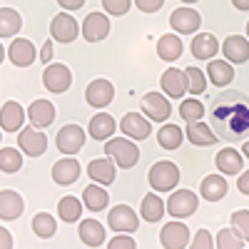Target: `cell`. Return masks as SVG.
<instances>
[{
    "label": "cell",
    "mask_w": 249,
    "mask_h": 249,
    "mask_svg": "<svg viewBox=\"0 0 249 249\" xmlns=\"http://www.w3.org/2000/svg\"><path fill=\"white\" fill-rule=\"evenodd\" d=\"M210 122L219 140L239 142L249 135V100L239 90H224L210 102Z\"/></svg>",
    "instance_id": "6da1fadb"
},
{
    "label": "cell",
    "mask_w": 249,
    "mask_h": 249,
    "mask_svg": "<svg viewBox=\"0 0 249 249\" xmlns=\"http://www.w3.org/2000/svg\"><path fill=\"white\" fill-rule=\"evenodd\" d=\"M179 167L175 162H170V160H160V162H155L152 167H150V172H147V182H150V187L155 192H172L175 187L179 184Z\"/></svg>",
    "instance_id": "7a4b0ae2"
},
{
    "label": "cell",
    "mask_w": 249,
    "mask_h": 249,
    "mask_svg": "<svg viewBox=\"0 0 249 249\" xmlns=\"http://www.w3.org/2000/svg\"><path fill=\"white\" fill-rule=\"evenodd\" d=\"M105 155H110L115 164L122 170H130L140 162V150L130 137H110L105 142Z\"/></svg>",
    "instance_id": "3957f363"
},
{
    "label": "cell",
    "mask_w": 249,
    "mask_h": 249,
    "mask_svg": "<svg viewBox=\"0 0 249 249\" xmlns=\"http://www.w3.org/2000/svg\"><path fill=\"white\" fill-rule=\"evenodd\" d=\"M43 85H45L48 92H55V95L68 92L70 85H72L70 68L62 65V62H48V68L43 70Z\"/></svg>",
    "instance_id": "277c9868"
},
{
    "label": "cell",
    "mask_w": 249,
    "mask_h": 249,
    "mask_svg": "<svg viewBox=\"0 0 249 249\" xmlns=\"http://www.w3.org/2000/svg\"><path fill=\"white\" fill-rule=\"evenodd\" d=\"M18 147L28 157H40L48 150V137L40 132V127H35V124L33 127H23L18 135Z\"/></svg>",
    "instance_id": "5b68a950"
},
{
    "label": "cell",
    "mask_w": 249,
    "mask_h": 249,
    "mask_svg": "<svg viewBox=\"0 0 249 249\" xmlns=\"http://www.w3.org/2000/svg\"><path fill=\"white\" fill-rule=\"evenodd\" d=\"M85 130L80 127V124H65V127H60L57 137H55V144L62 155H77L82 150V144H85Z\"/></svg>",
    "instance_id": "8992f818"
},
{
    "label": "cell",
    "mask_w": 249,
    "mask_h": 249,
    "mask_svg": "<svg viewBox=\"0 0 249 249\" xmlns=\"http://www.w3.org/2000/svg\"><path fill=\"white\" fill-rule=\"evenodd\" d=\"M197 204L199 202H197V195L192 190H177L167 199V212L175 219H184V217H190V214L197 212Z\"/></svg>",
    "instance_id": "52a82bcc"
},
{
    "label": "cell",
    "mask_w": 249,
    "mask_h": 249,
    "mask_svg": "<svg viewBox=\"0 0 249 249\" xmlns=\"http://www.w3.org/2000/svg\"><path fill=\"white\" fill-rule=\"evenodd\" d=\"M112 97H115V85L110 80H105V77L92 80L90 85L85 88V102L90 107H97V110L107 107L112 102Z\"/></svg>",
    "instance_id": "ba28073f"
},
{
    "label": "cell",
    "mask_w": 249,
    "mask_h": 249,
    "mask_svg": "<svg viewBox=\"0 0 249 249\" xmlns=\"http://www.w3.org/2000/svg\"><path fill=\"white\" fill-rule=\"evenodd\" d=\"M107 224H110L112 232H127L130 234V232L137 230L140 219H137V214L130 204H115L107 214Z\"/></svg>",
    "instance_id": "9c48e42d"
},
{
    "label": "cell",
    "mask_w": 249,
    "mask_h": 249,
    "mask_svg": "<svg viewBox=\"0 0 249 249\" xmlns=\"http://www.w3.org/2000/svg\"><path fill=\"white\" fill-rule=\"evenodd\" d=\"M170 25H172V30L179 33V35H192V33H197L199 25H202V15H199L197 10H192L190 5H184V8L172 10Z\"/></svg>",
    "instance_id": "30bf717a"
},
{
    "label": "cell",
    "mask_w": 249,
    "mask_h": 249,
    "mask_svg": "<svg viewBox=\"0 0 249 249\" xmlns=\"http://www.w3.org/2000/svg\"><path fill=\"white\" fill-rule=\"evenodd\" d=\"M160 244L164 249H184L190 244V230H187L184 222H167L160 232Z\"/></svg>",
    "instance_id": "8fae6325"
},
{
    "label": "cell",
    "mask_w": 249,
    "mask_h": 249,
    "mask_svg": "<svg viewBox=\"0 0 249 249\" xmlns=\"http://www.w3.org/2000/svg\"><path fill=\"white\" fill-rule=\"evenodd\" d=\"M110 35V18L105 13H90L82 20V37L88 43H100Z\"/></svg>",
    "instance_id": "7c38bea8"
},
{
    "label": "cell",
    "mask_w": 249,
    "mask_h": 249,
    "mask_svg": "<svg viewBox=\"0 0 249 249\" xmlns=\"http://www.w3.org/2000/svg\"><path fill=\"white\" fill-rule=\"evenodd\" d=\"M142 112L150 117V122H164L172 115L170 97H164L160 92H147L142 97Z\"/></svg>",
    "instance_id": "4fadbf2b"
},
{
    "label": "cell",
    "mask_w": 249,
    "mask_h": 249,
    "mask_svg": "<svg viewBox=\"0 0 249 249\" xmlns=\"http://www.w3.org/2000/svg\"><path fill=\"white\" fill-rule=\"evenodd\" d=\"M77 20L70 15V13H57L53 20H50V35L53 40H57V43H72V40L77 37Z\"/></svg>",
    "instance_id": "5bb4252c"
},
{
    "label": "cell",
    "mask_w": 249,
    "mask_h": 249,
    "mask_svg": "<svg viewBox=\"0 0 249 249\" xmlns=\"http://www.w3.org/2000/svg\"><path fill=\"white\" fill-rule=\"evenodd\" d=\"M37 50H35V45L30 43L28 37H15L13 43H10V48H8V57H10V62L15 68H30L33 62L37 60Z\"/></svg>",
    "instance_id": "9a60e30c"
},
{
    "label": "cell",
    "mask_w": 249,
    "mask_h": 249,
    "mask_svg": "<svg viewBox=\"0 0 249 249\" xmlns=\"http://www.w3.org/2000/svg\"><path fill=\"white\" fill-rule=\"evenodd\" d=\"M28 112L23 110V105L15 100H8L3 107H0V130L5 132H20L23 130V122H25Z\"/></svg>",
    "instance_id": "2e32d148"
},
{
    "label": "cell",
    "mask_w": 249,
    "mask_h": 249,
    "mask_svg": "<svg viewBox=\"0 0 249 249\" xmlns=\"http://www.w3.org/2000/svg\"><path fill=\"white\" fill-rule=\"evenodd\" d=\"M160 85H162L164 95H170V100H177V97L187 95V75H184V70L170 68V70L162 72Z\"/></svg>",
    "instance_id": "e0dca14e"
},
{
    "label": "cell",
    "mask_w": 249,
    "mask_h": 249,
    "mask_svg": "<svg viewBox=\"0 0 249 249\" xmlns=\"http://www.w3.org/2000/svg\"><path fill=\"white\" fill-rule=\"evenodd\" d=\"M120 130L122 135H130V140H144L150 137L152 127H150V117L137 115V112H127L120 122Z\"/></svg>",
    "instance_id": "ac0fdd59"
},
{
    "label": "cell",
    "mask_w": 249,
    "mask_h": 249,
    "mask_svg": "<svg viewBox=\"0 0 249 249\" xmlns=\"http://www.w3.org/2000/svg\"><path fill=\"white\" fill-rule=\"evenodd\" d=\"M28 120H30V124H35L40 130L50 127L55 122V105L50 100H33L28 107Z\"/></svg>",
    "instance_id": "d6986e66"
},
{
    "label": "cell",
    "mask_w": 249,
    "mask_h": 249,
    "mask_svg": "<svg viewBox=\"0 0 249 249\" xmlns=\"http://www.w3.org/2000/svg\"><path fill=\"white\" fill-rule=\"evenodd\" d=\"M222 55L230 62H247L249 60V40L242 35H227V40L222 43Z\"/></svg>",
    "instance_id": "ffe728a7"
},
{
    "label": "cell",
    "mask_w": 249,
    "mask_h": 249,
    "mask_svg": "<svg viewBox=\"0 0 249 249\" xmlns=\"http://www.w3.org/2000/svg\"><path fill=\"white\" fill-rule=\"evenodd\" d=\"M184 137L190 140L192 144H197V147H210V144H214V142L219 140L217 132H214L207 122H202V120H197V122H187Z\"/></svg>",
    "instance_id": "44dd1931"
},
{
    "label": "cell",
    "mask_w": 249,
    "mask_h": 249,
    "mask_svg": "<svg viewBox=\"0 0 249 249\" xmlns=\"http://www.w3.org/2000/svg\"><path fill=\"white\" fill-rule=\"evenodd\" d=\"M23 210H25V202L15 190L0 192V219L13 222V219H18L20 214H23Z\"/></svg>",
    "instance_id": "7402d4cb"
},
{
    "label": "cell",
    "mask_w": 249,
    "mask_h": 249,
    "mask_svg": "<svg viewBox=\"0 0 249 249\" xmlns=\"http://www.w3.org/2000/svg\"><path fill=\"white\" fill-rule=\"evenodd\" d=\"M53 182L55 184H72L80 177V162L75 157H65V160H57L53 164Z\"/></svg>",
    "instance_id": "603a6c76"
},
{
    "label": "cell",
    "mask_w": 249,
    "mask_h": 249,
    "mask_svg": "<svg viewBox=\"0 0 249 249\" xmlns=\"http://www.w3.org/2000/svg\"><path fill=\"white\" fill-rule=\"evenodd\" d=\"M88 175L92 182L97 184H112L115 182V160L112 157H100V160H92L88 164Z\"/></svg>",
    "instance_id": "cb8c5ba5"
},
{
    "label": "cell",
    "mask_w": 249,
    "mask_h": 249,
    "mask_svg": "<svg viewBox=\"0 0 249 249\" xmlns=\"http://www.w3.org/2000/svg\"><path fill=\"white\" fill-rule=\"evenodd\" d=\"M207 77H210L212 85L217 88H227L230 82L234 80V68L230 60H210V65H207Z\"/></svg>",
    "instance_id": "d4e9b609"
},
{
    "label": "cell",
    "mask_w": 249,
    "mask_h": 249,
    "mask_svg": "<svg viewBox=\"0 0 249 249\" xmlns=\"http://www.w3.org/2000/svg\"><path fill=\"white\" fill-rule=\"evenodd\" d=\"M190 48H192V55H195L197 60H207V62H210V60L219 53V43H217V37H214L212 33H199V35H195Z\"/></svg>",
    "instance_id": "484cf974"
},
{
    "label": "cell",
    "mask_w": 249,
    "mask_h": 249,
    "mask_svg": "<svg viewBox=\"0 0 249 249\" xmlns=\"http://www.w3.org/2000/svg\"><path fill=\"white\" fill-rule=\"evenodd\" d=\"M214 164H217V170H219L222 175H239L242 167H244V155H239V152L232 150V147H224V150L217 152Z\"/></svg>",
    "instance_id": "4316f807"
},
{
    "label": "cell",
    "mask_w": 249,
    "mask_h": 249,
    "mask_svg": "<svg viewBox=\"0 0 249 249\" xmlns=\"http://www.w3.org/2000/svg\"><path fill=\"white\" fill-rule=\"evenodd\" d=\"M77 234L82 239V244L88 247H102L105 244V227L97 219H82L77 227Z\"/></svg>",
    "instance_id": "83f0119b"
},
{
    "label": "cell",
    "mask_w": 249,
    "mask_h": 249,
    "mask_svg": "<svg viewBox=\"0 0 249 249\" xmlns=\"http://www.w3.org/2000/svg\"><path fill=\"white\" fill-rule=\"evenodd\" d=\"M227 190H230V184H227V179L222 175H207L199 184V195L207 199V202H219Z\"/></svg>",
    "instance_id": "f1b7e54d"
},
{
    "label": "cell",
    "mask_w": 249,
    "mask_h": 249,
    "mask_svg": "<svg viewBox=\"0 0 249 249\" xmlns=\"http://www.w3.org/2000/svg\"><path fill=\"white\" fill-rule=\"evenodd\" d=\"M115 130H117V122L112 120V115H107V112H100V115H92V120H90V124H88V132H90V137L92 140H110V135H115Z\"/></svg>",
    "instance_id": "f546056e"
},
{
    "label": "cell",
    "mask_w": 249,
    "mask_h": 249,
    "mask_svg": "<svg viewBox=\"0 0 249 249\" xmlns=\"http://www.w3.org/2000/svg\"><path fill=\"white\" fill-rule=\"evenodd\" d=\"M110 202V195L102 190V184H88L85 190H82V204L88 207L90 212H102Z\"/></svg>",
    "instance_id": "4dcf8cb0"
},
{
    "label": "cell",
    "mask_w": 249,
    "mask_h": 249,
    "mask_svg": "<svg viewBox=\"0 0 249 249\" xmlns=\"http://www.w3.org/2000/svg\"><path fill=\"white\" fill-rule=\"evenodd\" d=\"M182 50H184V45H182V40H179V35H162L160 40H157V55L162 57V60H167V62H175L179 55H182Z\"/></svg>",
    "instance_id": "1f68e13d"
},
{
    "label": "cell",
    "mask_w": 249,
    "mask_h": 249,
    "mask_svg": "<svg viewBox=\"0 0 249 249\" xmlns=\"http://www.w3.org/2000/svg\"><path fill=\"white\" fill-rule=\"evenodd\" d=\"M23 28V18L13 8H0V37H10L18 35Z\"/></svg>",
    "instance_id": "d6a6232c"
},
{
    "label": "cell",
    "mask_w": 249,
    "mask_h": 249,
    "mask_svg": "<svg viewBox=\"0 0 249 249\" xmlns=\"http://www.w3.org/2000/svg\"><path fill=\"white\" fill-rule=\"evenodd\" d=\"M164 210H167V202H162V197H157V195H147L140 204V214L147 222H160Z\"/></svg>",
    "instance_id": "836d02e7"
},
{
    "label": "cell",
    "mask_w": 249,
    "mask_h": 249,
    "mask_svg": "<svg viewBox=\"0 0 249 249\" xmlns=\"http://www.w3.org/2000/svg\"><path fill=\"white\" fill-rule=\"evenodd\" d=\"M82 204L77 197H62L60 202H57V214H60V219L62 222H68V224H72V222H80V214H82Z\"/></svg>",
    "instance_id": "e575fe53"
},
{
    "label": "cell",
    "mask_w": 249,
    "mask_h": 249,
    "mask_svg": "<svg viewBox=\"0 0 249 249\" xmlns=\"http://www.w3.org/2000/svg\"><path fill=\"white\" fill-rule=\"evenodd\" d=\"M157 142H160V147H164V150H177L179 144L184 142V132L172 122L162 124L160 132H157Z\"/></svg>",
    "instance_id": "d590c367"
},
{
    "label": "cell",
    "mask_w": 249,
    "mask_h": 249,
    "mask_svg": "<svg viewBox=\"0 0 249 249\" xmlns=\"http://www.w3.org/2000/svg\"><path fill=\"white\" fill-rule=\"evenodd\" d=\"M33 232H35L40 239H50V237L57 232V222H55V217L48 214V212H37V214L33 217Z\"/></svg>",
    "instance_id": "8d00e7d4"
},
{
    "label": "cell",
    "mask_w": 249,
    "mask_h": 249,
    "mask_svg": "<svg viewBox=\"0 0 249 249\" xmlns=\"http://www.w3.org/2000/svg\"><path fill=\"white\" fill-rule=\"evenodd\" d=\"M23 167V155H20L15 147H3L0 150V172L5 175H15Z\"/></svg>",
    "instance_id": "74e56055"
},
{
    "label": "cell",
    "mask_w": 249,
    "mask_h": 249,
    "mask_svg": "<svg viewBox=\"0 0 249 249\" xmlns=\"http://www.w3.org/2000/svg\"><path fill=\"white\" fill-rule=\"evenodd\" d=\"M187 92L190 95H202L207 90V72H202L199 68H187Z\"/></svg>",
    "instance_id": "f35d334b"
},
{
    "label": "cell",
    "mask_w": 249,
    "mask_h": 249,
    "mask_svg": "<svg viewBox=\"0 0 249 249\" xmlns=\"http://www.w3.org/2000/svg\"><path fill=\"white\" fill-rule=\"evenodd\" d=\"M179 115L184 122H197L204 117V105L199 100L190 97V100H182V105H179Z\"/></svg>",
    "instance_id": "ab89813d"
},
{
    "label": "cell",
    "mask_w": 249,
    "mask_h": 249,
    "mask_svg": "<svg viewBox=\"0 0 249 249\" xmlns=\"http://www.w3.org/2000/svg\"><path fill=\"white\" fill-rule=\"evenodd\" d=\"M219 249H242L247 242L232 230V227H230V230H222L219 234H217V242H214Z\"/></svg>",
    "instance_id": "60d3db41"
},
{
    "label": "cell",
    "mask_w": 249,
    "mask_h": 249,
    "mask_svg": "<svg viewBox=\"0 0 249 249\" xmlns=\"http://www.w3.org/2000/svg\"><path fill=\"white\" fill-rule=\"evenodd\" d=\"M232 230L244 239L249 242V210H237L232 214Z\"/></svg>",
    "instance_id": "b9f144b4"
},
{
    "label": "cell",
    "mask_w": 249,
    "mask_h": 249,
    "mask_svg": "<svg viewBox=\"0 0 249 249\" xmlns=\"http://www.w3.org/2000/svg\"><path fill=\"white\" fill-rule=\"evenodd\" d=\"M130 5H132V0H102V8L110 15H124L130 10Z\"/></svg>",
    "instance_id": "7bdbcfd3"
},
{
    "label": "cell",
    "mask_w": 249,
    "mask_h": 249,
    "mask_svg": "<svg viewBox=\"0 0 249 249\" xmlns=\"http://www.w3.org/2000/svg\"><path fill=\"white\" fill-rule=\"evenodd\" d=\"M190 244H192V249H212L214 247V239H212V234L207 232V230H197Z\"/></svg>",
    "instance_id": "ee69618b"
},
{
    "label": "cell",
    "mask_w": 249,
    "mask_h": 249,
    "mask_svg": "<svg viewBox=\"0 0 249 249\" xmlns=\"http://www.w3.org/2000/svg\"><path fill=\"white\" fill-rule=\"evenodd\" d=\"M110 249H135V239L127 232H120L115 239H110Z\"/></svg>",
    "instance_id": "f6af8a7d"
},
{
    "label": "cell",
    "mask_w": 249,
    "mask_h": 249,
    "mask_svg": "<svg viewBox=\"0 0 249 249\" xmlns=\"http://www.w3.org/2000/svg\"><path fill=\"white\" fill-rule=\"evenodd\" d=\"M135 5H137V10H142V13H157V10L164 5V0H135Z\"/></svg>",
    "instance_id": "bcb514c9"
},
{
    "label": "cell",
    "mask_w": 249,
    "mask_h": 249,
    "mask_svg": "<svg viewBox=\"0 0 249 249\" xmlns=\"http://www.w3.org/2000/svg\"><path fill=\"white\" fill-rule=\"evenodd\" d=\"M53 55H55V50H53V40H45L43 43V48H40V55H37V60H43L45 65L53 60Z\"/></svg>",
    "instance_id": "7dc6e473"
},
{
    "label": "cell",
    "mask_w": 249,
    "mask_h": 249,
    "mask_svg": "<svg viewBox=\"0 0 249 249\" xmlns=\"http://www.w3.org/2000/svg\"><path fill=\"white\" fill-rule=\"evenodd\" d=\"M237 190L249 197V170H247V172H239V177H237Z\"/></svg>",
    "instance_id": "c3c4849f"
},
{
    "label": "cell",
    "mask_w": 249,
    "mask_h": 249,
    "mask_svg": "<svg viewBox=\"0 0 249 249\" xmlns=\"http://www.w3.org/2000/svg\"><path fill=\"white\" fill-rule=\"evenodd\" d=\"M57 5L72 13V10H80L82 5H85V0H57Z\"/></svg>",
    "instance_id": "681fc988"
},
{
    "label": "cell",
    "mask_w": 249,
    "mask_h": 249,
    "mask_svg": "<svg viewBox=\"0 0 249 249\" xmlns=\"http://www.w3.org/2000/svg\"><path fill=\"white\" fill-rule=\"evenodd\" d=\"M15 242H13V234L5 230V227H0V249H10Z\"/></svg>",
    "instance_id": "f907efd6"
},
{
    "label": "cell",
    "mask_w": 249,
    "mask_h": 249,
    "mask_svg": "<svg viewBox=\"0 0 249 249\" xmlns=\"http://www.w3.org/2000/svg\"><path fill=\"white\" fill-rule=\"evenodd\" d=\"M232 5L237 10H249V0H232Z\"/></svg>",
    "instance_id": "816d5d0a"
},
{
    "label": "cell",
    "mask_w": 249,
    "mask_h": 249,
    "mask_svg": "<svg viewBox=\"0 0 249 249\" xmlns=\"http://www.w3.org/2000/svg\"><path fill=\"white\" fill-rule=\"evenodd\" d=\"M242 155H244V157H249V140L242 144Z\"/></svg>",
    "instance_id": "f5cc1de1"
},
{
    "label": "cell",
    "mask_w": 249,
    "mask_h": 249,
    "mask_svg": "<svg viewBox=\"0 0 249 249\" xmlns=\"http://www.w3.org/2000/svg\"><path fill=\"white\" fill-rule=\"evenodd\" d=\"M5 55H8V50H5L3 45H0V62H3V60H5Z\"/></svg>",
    "instance_id": "db71d44e"
},
{
    "label": "cell",
    "mask_w": 249,
    "mask_h": 249,
    "mask_svg": "<svg viewBox=\"0 0 249 249\" xmlns=\"http://www.w3.org/2000/svg\"><path fill=\"white\" fill-rule=\"evenodd\" d=\"M182 3H184V5H192V3H197V0H182Z\"/></svg>",
    "instance_id": "11a10c76"
},
{
    "label": "cell",
    "mask_w": 249,
    "mask_h": 249,
    "mask_svg": "<svg viewBox=\"0 0 249 249\" xmlns=\"http://www.w3.org/2000/svg\"><path fill=\"white\" fill-rule=\"evenodd\" d=\"M247 35H249V23H247Z\"/></svg>",
    "instance_id": "9f6ffc18"
},
{
    "label": "cell",
    "mask_w": 249,
    "mask_h": 249,
    "mask_svg": "<svg viewBox=\"0 0 249 249\" xmlns=\"http://www.w3.org/2000/svg\"><path fill=\"white\" fill-rule=\"evenodd\" d=\"M0 140H3V135H0Z\"/></svg>",
    "instance_id": "6f0895ef"
}]
</instances>
